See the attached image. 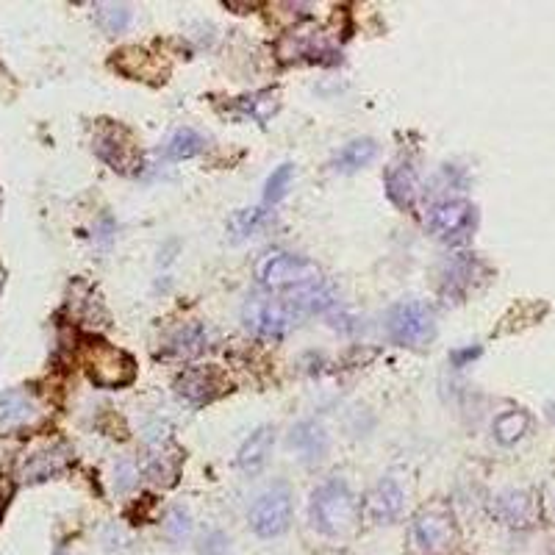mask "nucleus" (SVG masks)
Returning <instances> with one entry per match:
<instances>
[{"mask_svg":"<svg viewBox=\"0 0 555 555\" xmlns=\"http://www.w3.org/2000/svg\"><path fill=\"white\" fill-rule=\"evenodd\" d=\"M289 447H292L295 453H300L303 461L314 464V461H322L325 453H328V433H325V428H322L320 422H297L295 428H292V433H289Z\"/></svg>","mask_w":555,"mask_h":555,"instance_id":"nucleus-12","label":"nucleus"},{"mask_svg":"<svg viewBox=\"0 0 555 555\" xmlns=\"http://www.w3.org/2000/svg\"><path fill=\"white\" fill-rule=\"evenodd\" d=\"M0 289H3V270H0Z\"/></svg>","mask_w":555,"mask_h":555,"instance_id":"nucleus-32","label":"nucleus"},{"mask_svg":"<svg viewBox=\"0 0 555 555\" xmlns=\"http://www.w3.org/2000/svg\"><path fill=\"white\" fill-rule=\"evenodd\" d=\"M425 225L433 236H439L444 242H464L472 236L475 225H478V211L469 200L461 198H444L436 200L428 214H425Z\"/></svg>","mask_w":555,"mask_h":555,"instance_id":"nucleus-6","label":"nucleus"},{"mask_svg":"<svg viewBox=\"0 0 555 555\" xmlns=\"http://www.w3.org/2000/svg\"><path fill=\"white\" fill-rule=\"evenodd\" d=\"M87 375L100 389H123L128 383H134L136 361L123 347L92 342L87 350Z\"/></svg>","mask_w":555,"mask_h":555,"instance_id":"nucleus-5","label":"nucleus"},{"mask_svg":"<svg viewBox=\"0 0 555 555\" xmlns=\"http://www.w3.org/2000/svg\"><path fill=\"white\" fill-rule=\"evenodd\" d=\"M375 156H378L375 139H353V142H347L345 148L336 150V156H333V170H336V173H356L361 167H367Z\"/></svg>","mask_w":555,"mask_h":555,"instance_id":"nucleus-16","label":"nucleus"},{"mask_svg":"<svg viewBox=\"0 0 555 555\" xmlns=\"http://www.w3.org/2000/svg\"><path fill=\"white\" fill-rule=\"evenodd\" d=\"M259 281L267 289H306V286L320 284V270L317 264L303 256H292V253H267L259 261Z\"/></svg>","mask_w":555,"mask_h":555,"instance_id":"nucleus-4","label":"nucleus"},{"mask_svg":"<svg viewBox=\"0 0 555 555\" xmlns=\"http://www.w3.org/2000/svg\"><path fill=\"white\" fill-rule=\"evenodd\" d=\"M239 106H242V111H245L247 117L264 123V120H270L272 114L278 111L281 100H278V92H256V95H250V98L239 100Z\"/></svg>","mask_w":555,"mask_h":555,"instance_id":"nucleus-24","label":"nucleus"},{"mask_svg":"<svg viewBox=\"0 0 555 555\" xmlns=\"http://www.w3.org/2000/svg\"><path fill=\"white\" fill-rule=\"evenodd\" d=\"M272 447H275V431L270 425H261L256 431L250 433L245 439V444L239 447V456H236V464L242 472H259L267 461H270Z\"/></svg>","mask_w":555,"mask_h":555,"instance_id":"nucleus-14","label":"nucleus"},{"mask_svg":"<svg viewBox=\"0 0 555 555\" xmlns=\"http://www.w3.org/2000/svg\"><path fill=\"white\" fill-rule=\"evenodd\" d=\"M95 153L117 173H134L142 164V153L134 134L117 123H106L95 136Z\"/></svg>","mask_w":555,"mask_h":555,"instance_id":"nucleus-10","label":"nucleus"},{"mask_svg":"<svg viewBox=\"0 0 555 555\" xmlns=\"http://www.w3.org/2000/svg\"><path fill=\"white\" fill-rule=\"evenodd\" d=\"M303 314L297 306L286 297V300H267V297H256L250 300L242 311V320L253 333L261 336H281L286 333Z\"/></svg>","mask_w":555,"mask_h":555,"instance_id":"nucleus-9","label":"nucleus"},{"mask_svg":"<svg viewBox=\"0 0 555 555\" xmlns=\"http://www.w3.org/2000/svg\"><path fill=\"white\" fill-rule=\"evenodd\" d=\"M322 56H333V50L314 37V34H295L292 39V56L289 59H311V62H322Z\"/></svg>","mask_w":555,"mask_h":555,"instance_id":"nucleus-26","label":"nucleus"},{"mask_svg":"<svg viewBox=\"0 0 555 555\" xmlns=\"http://www.w3.org/2000/svg\"><path fill=\"white\" fill-rule=\"evenodd\" d=\"M37 417V400L23 389L0 392V431L23 428Z\"/></svg>","mask_w":555,"mask_h":555,"instance_id":"nucleus-13","label":"nucleus"},{"mask_svg":"<svg viewBox=\"0 0 555 555\" xmlns=\"http://www.w3.org/2000/svg\"><path fill=\"white\" fill-rule=\"evenodd\" d=\"M309 514L311 525L322 536H342L356 525L358 503L342 478H331V481H325L314 489Z\"/></svg>","mask_w":555,"mask_h":555,"instance_id":"nucleus-1","label":"nucleus"},{"mask_svg":"<svg viewBox=\"0 0 555 555\" xmlns=\"http://www.w3.org/2000/svg\"><path fill=\"white\" fill-rule=\"evenodd\" d=\"M95 17H98V23L103 31H109V34H120V31H125V28L131 25L134 12H131L125 3H98V6H95Z\"/></svg>","mask_w":555,"mask_h":555,"instance_id":"nucleus-22","label":"nucleus"},{"mask_svg":"<svg viewBox=\"0 0 555 555\" xmlns=\"http://www.w3.org/2000/svg\"><path fill=\"white\" fill-rule=\"evenodd\" d=\"M494 514L506 525H528L533 517L531 497L525 492H506L494 500Z\"/></svg>","mask_w":555,"mask_h":555,"instance_id":"nucleus-18","label":"nucleus"},{"mask_svg":"<svg viewBox=\"0 0 555 555\" xmlns=\"http://www.w3.org/2000/svg\"><path fill=\"white\" fill-rule=\"evenodd\" d=\"M225 392H231V381L217 364L189 367L175 378V395L186 400L189 406H209Z\"/></svg>","mask_w":555,"mask_h":555,"instance_id":"nucleus-7","label":"nucleus"},{"mask_svg":"<svg viewBox=\"0 0 555 555\" xmlns=\"http://www.w3.org/2000/svg\"><path fill=\"white\" fill-rule=\"evenodd\" d=\"M411 539H414V547L422 555H450L458 544V528L453 511L444 506L422 508L420 514L414 517Z\"/></svg>","mask_w":555,"mask_h":555,"instance_id":"nucleus-3","label":"nucleus"},{"mask_svg":"<svg viewBox=\"0 0 555 555\" xmlns=\"http://www.w3.org/2000/svg\"><path fill=\"white\" fill-rule=\"evenodd\" d=\"M209 342V331L203 325H186L170 339V353L173 356H195Z\"/></svg>","mask_w":555,"mask_h":555,"instance_id":"nucleus-21","label":"nucleus"},{"mask_svg":"<svg viewBox=\"0 0 555 555\" xmlns=\"http://www.w3.org/2000/svg\"><path fill=\"white\" fill-rule=\"evenodd\" d=\"M292 522V494L286 486H275L270 492L259 494L250 508V528L261 539H275Z\"/></svg>","mask_w":555,"mask_h":555,"instance_id":"nucleus-8","label":"nucleus"},{"mask_svg":"<svg viewBox=\"0 0 555 555\" xmlns=\"http://www.w3.org/2000/svg\"><path fill=\"white\" fill-rule=\"evenodd\" d=\"M181 450H175L170 447V453L167 450H161V453H153L148 458V478L156 483H164V486H170L175 483L178 478V469H181Z\"/></svg>","mask_w":555,"mask_h":555,"instance_id":"nucleus-20","label":"nucleus"},{"mask_svg":"<svg viewBox=\"0 0 555 555\" xmlns=\"http://www.w3.org/2000/svg\"><path fill=\"white\" fill-rule=\"evenodd\" d=\"M228 550H231V539L222 531H209L198 544L200 555H228Z\"/></svg>","mask_w":555,"mask_h":555,"instance_id":"nucleus-29","label":"nucleus"},{"mask_svg":"<svg viewBox=\"0 0 555 555\" xmlns=\"http://www.w3.org/2000/svg\"><path fill=\"white\" fill-rule=\"evenodd\" d=\"M206 148V139L195 131V128H178L170 139H167V145H164V156L170 161H184V159H195L200 150Z\"/></svg>","mask_w":555,"mask_h":555,"instance_id":"nucleus-19","label":"nucleus"},{"mask_svg":"<svg viewBox=\"0 0 555 555\" xmlns=\"http://www.w3.org/2000/svg\"><path fill=\"white\" fill-rule=\"evenodd\" d=\"M136 486V467L134 461H120L117 464V489L120 492H128Z\"/></svg>","mask_w":555,"mask_h":555,"instance_id":"nucleus-30","label":"nucleus"},{"mask_svg":"<svg viewBox=\"0 0 555 555\" xmlns=\"http://www.w3.org/2000/svg\"><path fill=\"white\" fill-rule=\"evenodd\" d=\"M478 353H481L478 347H475V350H472V347H467V350H453V353H450V358H453V364H456V367H464L469 358H475Z\"/></svg>","mask_w":555,"mask_h":555,"instance_id":"nucleus-31","label":"nucleus"},{"mask_svg":"<svg viewBox=\"0 0 555 555\" xmlns=\"http://www.w3.org/2000/svg\"><path fill=\"white\" fill-rule=\"evenodd\" d=\"M386 195L400 209H408L414 203V195H417V173H414L411 164H395L386 173Z\"/></svg>","mask_w":555,"mask_h":555,"instance_id":"nucleus-17","label":"nucleus"},{"mask_svg":"<svg viewBox=\"0 0 555 555\" xmlns=\"http://www.w3.org/2000/svg\"><path fill=\"white\" fill-rule=\"evenodd\" d=\"M164 536H167V542L173 544V547H181V544L192 536V517H189V511H186V508L175 506L173 511L167 514Z\"/></svg>","mask_w":555,"mask_h":555,"instance_id":"nucleus-25","label":"nucleus"},{"mask_svg":"<svg viewBox=\"0 0 555 555\" xmlns=\"http://www.w3.org/2000/svg\"><path fill=\"white\" fill-rule=\"evenodd\" d=\"M261 220H264V211L261 209L236 211L234 217H231V234H234V239H245V236H250L259 228Z\"/></svg>","mask_w":555,"mask_h":555,"instance_id":"nucleus-28","label":"nucleus"},{"mask_svg":"<svg viewBox=\"0 0 555 555\" xmlns=\"http://www.w3.org/2000/svg\"><path fill=\"white\" fill-rule=\"evenodd\" d=\"M70 464V447L67 444H50L45 450H39L25 461L23 478L25 481H45L59 475Z\"/></svg>","mask_w":555,"mask_h":555,"instance_id":"nucleus-15","label":"nucleus"},{"mask_svg":"<svg viewBox=\"0 0 555 555\" xmlns=\"http://www.w3.org/2000/svg\"><path fill=\"white\" fill-rule=\"evenodd\" d=\"M528 431V417L522 411H506L494 420V436L497 442L514 444L517 439H522V433Z\"/></svg>","mask_w":555,"mask_h":555,"instance_id":"nucleus-23","label":"nucleus"},{"mask_svg":"<svg viewBox=\"0 0 555 555\" xmlns=\"http://www.w3.org/2000/svg\"><path fill=\"white\" fill-rule=\"evenodd\" d=\"M292 178H295V167H292V164L275 167L270 178H267V184H264V203H278V200H284V195L289 192V184H292Z\"/></svg>","mask_w":555,"mask_h":555,"instance_id":"nucleus-27","label":"nucleus"},{"mask_svg":"<svg viewBox=\"0 0 555 555\" xmlns=\"http://www.w3.org/2000/svg\"><path fill=\"white\" fill-rule=\"evenodd\" d=\"M386 331L395 345L422 347L436 336V314L420 300L397 303L386 317Z\"/></svg>","mask_w":555,"mask_h":555,"instance_id":"nucleus-2","label":"nucleus"},{"mask_svg":"<svg viewBox=\"0 0 555 555\" xmlns=\"http://www.w3.org/2000/svg\"><path fill=\"white\" fill-rule=\"evenodd\" d=\"M403 500L406 494L392 478H383L370 494H367V517L378 525H389L403 514Z\"/></svg>","mask_w":555,"mask_h":555,"instance_id":"nucleus-11","label":"nucleus"}]
</instances>
